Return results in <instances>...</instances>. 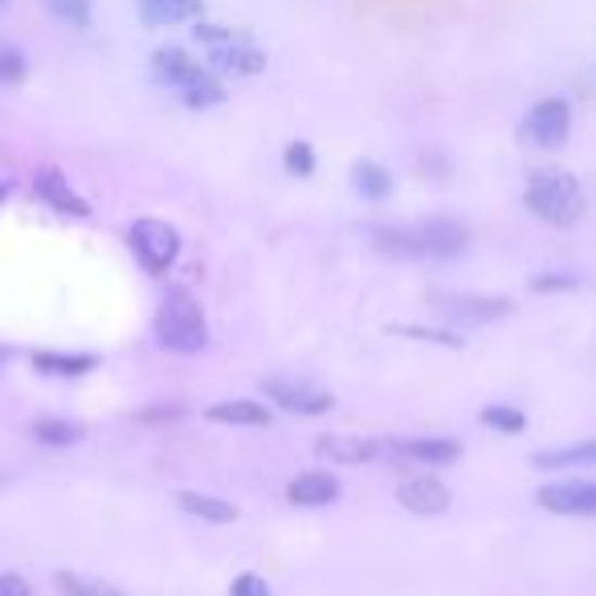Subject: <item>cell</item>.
<instances>
[{
	"instance_id": "cell-1",
	"label": "cell",
	"mask_w": 596,
	"mask_h": 596,
	"mask_svg": "<svg viewBox=\"0 0 596 596\" xmlns=\"http://www.w3.org/2000/svg\"><path fill=\"white\" fill-rule=\"evenodd\" d=\"M152 78L160 86L176 90V99L188 111H213L225 103V83L208 66H201L192 53H185L180 46H160L152 53Z\"/></svg>"
},
{
	"instance_id": "cell-2",
	"label": "cell",
	"mask_w": 596,
	"mask_h": 596,
	"mask_svg": "<svg viewBox=\"0 0 596 596\" xmlns=\"http://www.w3.org/2000/svg\"><path fill=\"white\" fill-rule=\"evenodd\" d=\"M192 41L205 46V58L213 74H225V78H257V74L266 69V50H262L250 34H241V29L192 21Z\"/></svg>"
},
{
	"instance_id": "cell-3",
	"label": "cell",
	"mask_w": 596,
	"mask_h": 596,
	"mask_svg": "<svg viewBox=\"0 0 596 596\" xmlns=\"http://www.w3.org/2000/svg\"><path fill=\"white\" fill-rule=\"evenodd\" d=\"M523 201L528 208L547 225H576L588 208V196L572 172L563 168H535L528 176V188H523Z\"/></svg>"
},
{
	"instance_id": "cell-4",
	"label": "cell",
	"mask_w": 596,
	"mask_h": 596,
	"mask_svg": "<svg viewBox=\"0 0 596 596\" xmlns=\"http://www.w3.org/2000/svg\"><path fill=\"white\" fill-rule=\"evenodd\" d=\"M155 340L176 356H196L208 347V324L196 294L185 287H172L155 310Z\"/></svg>"
},
{
	"instance_id": "cell-5",
	"label": "cell",
	"mask_w": 596,
	"mask_h": 596,
	"mask_svg": "<svg viewBox=\"0 0 596 596\" xmlns=\"http://www.w3.org/2000/svg\"><path fill=\"white\" fill-rule=\"evenodd\" d=\"M127 241H131V254L143 262L148 274H168L172 266H176V257H180V245H185V241H180V229L160 221V217H139V221L131 225Z\"/></svg>"
},
{
	"instance_id": "cell-6",
	"label": "cell",
	"mask_w": 596,
	"mask_h": 596,
	"mask_svg": "<svg viewBox=\"0 0 596 596\" xmlns=\"http://www.w3.org/2000/svg\"><path fill=\"white\" fill-rule=\"evenodd\" d=\"M572 136V106L568 99H540V103L528 111V119L519 123V139L531 143V148H563Z\"/></svg>"
},
{
	"instance_id": "cell-7",
	"label": "cell",
	"mask_w": 596,
	"mask_h": 596,
	"mask_svg": "<svg viewBox=\"0 0 596 596\" xmlns=\"http://www.w3.org/2000/svg\"><path fill=\"white\" fill-rule=\"evenodd\" d=\"M262 396L278 405L282 413H294V417H324V413L335 409V396L324 389H315V384H303V380H282V376H274V380H262Z\"/></svg>"
},
{
	"instance_id": "cell-8",
	"label": "cell",
	"mask_w": 596,
	"mask_h": 596,
	"mask_svg": "<svg viewBox=\"0 0 596 596\" xmlns=\"http://www.w3.org/2000/svg\"><path fill=\"white\" fill-rule=\"evenodd\" d=\"M535 503H540L547 515L596 519V482H584V478H560V482H547V486H540Z\"/></svg>"
},
{
	"instance_id": "cell-9",
	"label": "cell",
	"mask_w": 596,
	"mask_h": 596,
	"mask_svg": "<svg viewBox=\"0 0 596 596\" xmlns=\"http://www.w3.org/2000/svg\"><path fill=\"white\" fill-rule=\"evenodd\" d=\"M413 233H417L421 257H433V262H449V257L466 254V245H470L466 225L454 217H429V221L413 225Z\"/></svg>"
},
{
	"instance_id": "cell-10",
	"label": "cell",
	"mask_w": 596,
	"mask_h": 596,
	"mask_svg": "<svg viewBox=\"0 0 596 596\" xmlns=\"http://www.w3.org/2000/svg\"><path fill=\"white\" fill-rule=\"evenodd\" d=\"M438 310L449 324H494L511 315V299H491V294H438Z\"/></svg>"
},
{
	"instance_id": "cell-11",
	"label": "cell",
	"mask_w": 596,
	"mask_h": 596,
	"mask_svg": "<svg viewBox=\"0 0 596 596\" xmlns=\"http://www.w3.org/2000/svg\"><path fill=\"white\" fill-rule=\"evenodd\" d=\"M396 503L405 507L409 515H445L449 511V486H445L438 474H413L396 486Z\"/></svg>"
},
{
	"instance_id": "cell-12",
	"label": "cell",
	"mask_w": 596,
	"mask_h": 596,
	"mask_svg": "<svg viewBox=\"0 0 596 596\" xmlns=\"http://www.w3.org/2000/svg\"><path fill=\"white\" fill-rule=\"evenodd\" d=\"M34 192H37V201H41V205H50L53 213H62V217H90V205H86L83 196L69 188V180L58 168L37 172Z\"/></svg>"
},
{
	"instance_id": "cell-13",
	"label": "cell",
	"mask_w": 596,
	"mask_h": 596,
	"mask_svg": "<svg viewBox=\"0 0 596 596\" xmlns=\"http://www.w3.org/2000/svg\"><path fill=\"white\" fill-rule=\"evenodd\" d=\"M340 478L327 474V470H307V474L290 478L287 486V498L294 503V507H307V511H315V507H331L335 498H340Z\"/></svg>"
},
{
	"instance_id": "cell-14",
	"label": "cell",
	"mask_w": 596,
	"mask_h": 596,
	"mask_svg": "<svg viewBox=\"0 0 596 596\" xmlns=\"http://www.w3.org/2000/svg\"><path fill=\"white\" fill-rule=\"evenodd\" d=\"M319 458H331L335 466H364V461L380 458V442L359 438V433H327L315 442Z\"/></svg>"
},
{
	"instance_id": "cell-15",
	"label": "cell",
	"mask_w": 596,
	"mask_h": 596,
	"mask_svg": "<svg viewBox=\"0 0 596 596\" xmlns=\"http://www.w3.org/2000/svg\"><path fill=\"white\" fill-rule=\"evenodd\" d=\"M205 17V0H139V21L148 29H172Z\"/></svg>"
},
{
	"instance_id": "cell-16",
	"label": "cell",
	"mask_w": 596,
	"mask_h": 596,
	"mask_svg": "<svg viewBox=\"0 0 596 596\" xmlns=\"http://www.w3.org/2000/svg\"><path fill=\"white\" fill-rule=\"evenodd\" d=\"M396 454L409 461H421V466H449V461L461 458V445L454 438H401Z\"/></svg>"
},
{
	"instance_id": "cell-17",
	"label": "cell",
	"mask_w": 596,
	"mask_h": 596,
	"mask_svg": "<svg viewBox=\"0 0 596 596\" xmlns=\"http://www.w3.org/2000/svg\"><path fill=\"white\" fill-rule=\"evenodd\" d=\"M176 507L192 519H205V523H238V507L221 498V494H205V491H180L176 494Z\"/></svg>"
},
{
	"instance_id": "cell-18",
	"label": "cell",
	"mask_w": 596,
	"mask_h": 596,
	"mask_svg": "<svg viewBox=\"0 0 596 596\" xmlns=\"http://www.w3.org/2000/svg\"><path fill=\"white\" fill-rule=\"evenodd\" d=\"M34 368L41 376H58V380H78V376L94 372L99 356L90 352H34Z\"/></svg>"
},
{
	"instance_id": "cell-19",
	"label": "cell",
	"mask_w": 596,
	"mask_h": 596,
	"mask_svg": "<svg viewBox=\"0 0 596 596\" xmlns=\"http://www.w3.org/2000/svg\"><path fill=\"white\" fill-rule=\"evenodd\" d=\"M208 421H217V426H270V409L262 405V401H245V396H238V401H217V405H208L205 413Z\"/></svg>"
},
{
	"instance_id": "cell-20",
	"label": "cell",
	"mask_w": 596,
	"mask_h": 596,
	"mask_svg": "<svg viewBox=\"0 0 596 596\" xmlns=\"http://www.w3.org/2000/svg\"><path fill=\"white\" fill-rule=\"evenodd\" d=\"M572 466H596V438H584L563 449H540L535 454V470H572Z\"/></svg>"
},
{
	"instance_id": "cell-21",
	"label": "cell",
	"mask_w": 596,
	"mask_h": 596,
	"mask_svg": "<svg viewBox=\"0 0 596 596\" xmlns=\"http://www.w3.org/2000/svg\"><path fill=\"white\" fill-rule=\"evenodd\" d=\"M372 245L384 257H401V262L421 257V245H417L413 225H409V229H405V225H380V229H372Z\"/></svg>"
},
{
	"instance_id": "cell-22",
	"label": "cell",
	"mask_w": 596,
	"mask_h": 596,
	"mask_svg": "<svg viewBox=\"0 0 596 596\" xmlns=\"http://www.w3.org/2000/svg\"><path fill=\"white\" fill-rule=\"evenodd\" d=\"M352 188H356L364 201H389L392 196V172L384 164H372V160H359L352 168Z\"/></svg>"
},
{
	"instance_id": "cell-23",
	"label": "cell",
	"mask_w": 596,
	"mask_h": 596,
	"mask_svg": "<svg viewBox=\"0 0 596 596\" xmlns=\"http://www.w3.org/2000/svg\"><path fill=\"white\" fill-rule=\"evenodd\" d=\"M34 438L41 445L66 449V445L83 442V426H78V421H66V417H37V421H34Z\"/></svg>"
},
{
	"instance_id": "cell-24",
	"label": "cell",
	"mask_w": 596,
	"mask_h": 596,
	"mask_svg": "<svg viewBox=\"0 0 596 596\" xmlns=\"http://www.w3.org/2000/svg\"><path fill=\"white\" fill-rule=\"evenodd\" d=\"M53 588L62 596H127L123 588L106 584V580H90V576H78V572H58V576H53Z\"/></svg>"
},
{
	"instance_id": "cell-25",
	"label": "cell",
	"mask_w": 596,
	"mask_h": 596,
	"mask_svg": "<svg viewBox=\"0 0 596 596\" xmlns=\"http://www.w3.org/2000/svg\"><path fill=\"white\" fill-rule=\"evenodd\" d=\"M53 21H62L69 29H90L94 21V0H46Z\"/></svg>"
},
{
	"instance_id": "cell-26",
	"label": "cell",
	"mask_w": 596,
	"mask_h": 596,
	"mask_svg": "<svg viewBox=\"0 0 596 596\" xmlns=\"http://www.w3.org/2000/svg\"><path fill=\"white\" fill-rule=\"evenodd\" d=\"M25 78H29V58H25V50L0 41V86H21Z\"/></svg>"
},
{
	"instance_id": "cell-27",
	"label": "cell",
	"mask_w": 596,
	"mask_h": 596,
	"mask_svg": "<svg viewBox=\"0 0 596 596\" xmlns=\"http://www.w3.org/2000/svg\"><path fill=\"white\" fill-rule=\"evenodd\" d=\"M482 426L498 429V433H523L528 429V417H523V409H515V405H486L482 409Z\"/></svg>"
},
{
	"instance_id": "cell-28",
	"label": "cell",
	"mask_w": 596,
	"mask_h": 596,
	"mask_svg": "<svg viewBox=\"0 0 596 596\" xmlns=\"http://www.w3.org/2000/svg\"><path fill=\"white\" fill-rule=\"evenodd\" d=\"M392 335H409V340H421V343H442V347H461V335L458 331H442V327H417V324H405V327H389Z\"/></svg>"
},
{
	"instance_id": "cell-29",
	"label": "cell",
	"mask_w": 596,
	"mask_h": 596,
	"mask_svg": "<svg viewBox=\"0 0 596 596\" xmlns=\"http://www.w3.org/2000/svg\"><path fill=\"white\" fill-rule=\"evenodd\" d=\"M282 164H287L290 176H315V148L310 143H303V139H294V143H287V152H282Z\"/></svg>"
},
{
	"instance_id": "cell-30",
	"label": "cell",
	"mask_w": 596,
	"mask_h": 596,
	"mask_svg": "<svg viewBox=\"0 0 596 596\" xmlns=\"http://www.w3.org/2000/svg\"><path fill=\"white\" fill-rule=\"evenodd\" d=\"M576 274H540V278H531V290L535 294H556V290H576Z\"/></svg>"
},
{
	"instance_id": "cell-31",
	"label": "cell",
	"mask_w": 596,
	"mask_h": 596,
	"mask_svg": "<svg viewBox=\"0 0 596 596\" xmlns=\"http://www.w3.org/2000/svg\"><path fill=\"white\" fill-rule=\"evenodd\" d=\"M229 596H274V593L257 572H241V576L229 584Z\"/></svg>"
},
{
	"instance_id": "cell-32",
	"label": "cell",
	"mask_w": 596,
	"mask_h": 596,
	"mask_svg": "<svg viewBox=\"0 0 596 596\" xmlns=\"http://www.w3.org/2000/svg\"><path fill=\"white\" fill-rule=\"evenodd\" d=\"M0 596H34V588H29L17 572H4V576H0Z\"/></svg>"
},
{
	"instance_id": "cell-33",
	"label": "cell",
	"mask_w": 596,
	"mask_h": 596,
	"mask_svg": "<svg viewBox=\"0 0 596 596\" xmlns=\"http://www.w3.org/2000/svg\"><path fill=\"white\" fill-rule=\"evenodd\" d=\"M139 417H143V421H164V417H180V409H148V413H139Z\"/></svg>"
},
{
	"instance_id": "cell-34",
	"label": "cell",
	"mask_w": 596,
	"mask_h": 596,
	"mask_svg": "<svg viewBox=\"0 0 596 596\" xmlns=\"http://www.w3.org/2000/svg\"><path fill=\"white\" fill-rule=\"evenodd\" d=\"M9 196H13V185H0V205H4Z\"/></svg>"
},
{
	"instance_id": "cell-35",
	"label": "cell",
	"mask_w": 596,
	"mask_h": 596,
	"mask_svg": "<svg viewBox=\"0 0 596 596\" xmlns=\"http://www.w3.org/2000/svg\"><path fill=\"white\" fill-rule=\"evenodd\" d=\"M0 359H9V352H4V347H0Z\"/></svg>"
},
{
	"instance_id": "cell-36",
	"label": "cell",
	"mask_w": 596,
	"mask_h": 596,
	"mask_svg": "<svg viewBox=\"0 0 596 596\" xmlns=\"http://www.w3.org/2000/svg\"><path fill=\"white\" fill-rule=\"evenodd\" d=\"M4 4H9V0H0V9H4Z\"/></svg>"
}]
</instances>
